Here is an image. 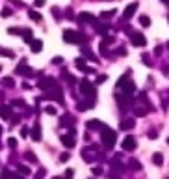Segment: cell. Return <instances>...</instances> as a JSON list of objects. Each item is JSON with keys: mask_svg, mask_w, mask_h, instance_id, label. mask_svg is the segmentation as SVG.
Returning a JSON list of instances; mask_svg holds the SVG:
<instances>
[{"mask_svg": "<svg viewBox=\"0 0 169 179\" xmlns=\"http://www.w3.org/2000/svg\"><path fill=\"white\" fill-rule=\"evenodd\" d=\"M88 129H104V123L102 121H99V119H89L88 121Z\"/></svg>", "mask_w": 169, "mask_h": 179, "instance_id": "cell-18", "label": "cell"}, {"mask_svg": "<svg viewBox=\"0 0 169 179\" xmlns=\"http://www.w3.org/2000/svg\"><path fill=\"white\" fill-rule=\"evenodd\" d=\"M2 132H4V129H2V125H0V136H2Z\"/></svg>", "mask_w": 169, "mask_h": 179, "instance_id": "cell-51", "label": "cell"}, {"mask_svg": "<svg viewBox=\"0 0 169 179\" xmlns=\"http://www.w3.org/2000/svg\"><path fill=\"white\" fill-rule=\"evenodd\" d=\"M130 168L132 170H141V164L138 161H130Z\"/></svg>", "mask_w": 169, "mask_h": 179, "instance_id": "cell-34", "label": "cell"}, {"mask_svg": "<svg viewBox=\"0 0 169 179\" xmlns=\"http://www.w3.org/2000/svg\"><path fill=\"white\" fill-rule=\"evenodd\" d=\"M8 145L9 148H17V138H8Z\"/></svg>", "mask_w": 169, "mask_h": 179, "instance_id": "cell-40", "label": "cell"}, {"mask_svg": "<svg viewBox=\"0 0 169 179\" xmlns=\"http://www.w3.org/2000/svg\"><path fill=\"white\" fill-rule=\"evenodd\" d=\"M17 170L23 174V175H28V174H30V168H28V166H24V164H19V166H17Z\"/></svg>", "mask_w": 169, "mask_h": 179, "instance_id": "cell-29", "label": "cell"}, {"mask_svg": "<svg viewBox=\"0 0 169 179\" xmlns=\"http://www.w3.org/2000/svg\"><path fill=\"white\" fill-rule=\"evenodd\" d=\"M41 49H43V41H39V39H34V41L30 43V50L34 52V54L41 52Z\"/></svg>", "mask_w": 169, "mask_h": 179, "instance_id": "cell-14", "label": "cell"}, {"mask_svg": "<svg viewBox=\"0 0 169 179\" xmlns=\"http://www.w3.org/2000/svg\"><path fill=\"white\" fill-rule=\"evenodd\" d=\"M134 110H136V116H140V118H141V116H145L147 112L151 110V105H147V106H136Z\"/></svg>", "mask_w": 169, "mask_h": 179, "instance_id": "cell-21", "label": "cell"}, {"mask_svg": "<svg viewBox=\"0 0 169 179\" xmlns=\"http://www.w3.org/2000/svg\"><path fill=\"white\" fill-rule=\"evenodd\" d=\"M156 136H158V134H156V131H149V138H152V140H154Z\"/></svg>", "mask_w": 169, "mask_h": 179, "instance_id": "cell-49", "label": "cell"}, {"mask_svg": "<svg viewBox=\"0 0 169 179\" xmlns=\"http://www.w3.org/2000/svg\"><path fill=\"white\" fill-rule=\"evenodd\" d=\"M100 140H102L104 145H106V149H112L113 145H115V140H117V134H115L110 127H104L102 129V134H100Z\"/></svg>", "mask_w": 169, "mask_h": 179, "instance_id": "cell-1", "label": "cell"}, {"mask_svg": "<svg viewBox=\"0 0 169 179\" xmlns=\"http://www.w3.org/2000/svg\"><path fill=\"white\" fill-rule=\"evenodd\" d=\"M63 39H65L67 43H84L86 41V36L78 34L76 30H65L63 32Z\"/></svg>", "mask_w": 169, "mask_h": 179, "instance_id": "cell-2", "label": "cell"}, {"mask_svg": "<svg viewBox=\"0 0 169 179\" xmlns=\"http://www.w3.org/2000/svg\"><path fill=\"white\" fill-rule=\"evenodd\" d=\"M65 179H72V170H67L65 172Z\"/></svg>", "mask_w": 169, "mask_h": 179, "instance_id": "cell-48", "label": "cell"}, {"mask_svg": "<svg viewBox=\"0 0 169 179\" xmlns=\"http://www.w3.org/2000/svg\"><path fill=\"white\" fill-rule=\"evenodd\" d=\"M45 112H47V114H50V116H56V108L54 106H45Z\"/></svg>", "mask_w": 169, "mask_h": 179, "instance_id": "cell-39", "label": "cell"}, {"mask_svg": "<svg viewBox=\"0 0 169 179\" xmlns=\"http://www.w3.org/2000/svg\"><path fill=\"white\" fill-rule=\"evenodd\" d=\"M167 179H169V177H167Z\"/></svg>", "mask_w": 169, "mask_h": 179, "instance_id": "cell-56", "label": "cell"}, {"mask_svg": "<svg viewBox=\"0 0 169 179\" xmlns=\"http://www.w3.org/2000/svg\"><path fill=\"white\" fill-rule=\"evenodd\" d=\"M20 134H23V136L26 138V136H28V129H26V127H23V129H20Z\"/></svg>", "mask_w": 169, "mask_h": 179, "instance_id": "cell-47", "label": "cell"}, {"mask_svg": "<svg viewBox=\"0 0 169 179\" xmlns=\"http://www.w3.org/2000/svg\"><path fill=\"white\" fill-rule=\"evenodd\" d=\"M2 84H4L6 88H13V86H15V80H13L11 76H4V78H2Z\"/></svg>", "mask_w": 169, "mask_h": 179, "instance_id": "cell-24", "label": "cell"}, {"mask_svg": "<svg viewBox=\"0 0 169 179\" xmlns=\"http://www.w3.org/2000/svg\"><path fill=\"white\" fill-rule=\"evenodd\" d=\"M24 159H26V161H30V162H37V157L32 153V151H26V153H24Z\"/></svg>", "mask_w": 169, "mask_h": 179, "instance_id": "cell-28", "label": "cell"}, {"mask_svg": "<svg viewBox=\"0 0 169 179\" xmlns=\"http://www.w3.org/2000/svg\"><path fill=\"white\" fill-rule=\"evenodd\" d=\"M97 32H99V34H102V36H104V34L108 32V26H104V24H99V26H97Z\"/></svg>", "mask_w": 169, "mask_h": 179, "instance_id": "cell-37", "label": "cell"}, {"mask_svg": "<svg viewBox=\"0 0 169 179\" xmlns=\"http://www.w3.org/2000/svg\"><path fill=\"white\" fill-rule=\"evenodd\" d=\"M9 116H11V105H4L2 108H0V118H2V119H8Z\"/></svg>", "mask_w": 169, "mask_h": 179, "instance_id": "cell-15", "label": "cell"}, {"mask_svg": "<svg viewBox=\"0 0 169 179\" xmlns=\"http://www.w3.org/2000/svg\"><path fill=\"white\" fill-rule=\"evenodd\" d=\"M167 144H169V138H167Z\"/></svg>", "mask_w": 169, "mask_h": 179, "instance_id": "cell-55", "label": "cell"}, {"mask_svg": "<svg viewBox=\"0 0 169 179\" xmlns=\"http://www.w3.org/2000/svg\"><path fill=\"white\" fill-rule=\"evenodd\" d=\"M91 106H93V105H89V103H78V106H76V108H78L80 112H86V110H89Z\"/></svg>", "mask_w": 169, "mask_h": 179, "instance_id": "cell-30", "label": "cell"}, {"mask_svg": "<svg viewBox=\"0 0 169 179\" xmlns=\"http://www.w3.org/2000/svg\"><path fill=\"white\" fill-rule=\"evenodd\" d=\"M108 43H113V37H104L102 39V45H106V47H108Z\"/></svg>", "mask_w": 169, "mask_h": 179, "instance_id": "cell-44", "label": "cell"}, {"mask_svg": "<svg viewBox=\"0 0 169 179\" xmlns=\"http://www.w3.org/2000/svg\"><path fill=\"white\" fill-rule=\"evenodd\" d=\"M39 88L47 93V92H52L54 88H58V84H56L54 78H41V80H39Z\"/></svg>", "mask_w": 169, "mask_h": 179, "instance_id": "cell-4", "label": "cell"}, {"mask_svg": "<svg viewBox=\"0 0 169 179\" xmlns=\"http://www.w3.org/2000/svg\"><path fill=\"white\" fill-rule=\"evenodd\" d=\"M124 82H128V73H126V75H123V76L119 78V80H117V88H121Z\"/></svg>", "mask_w": 169, "mask_h": 179, "instance_id": "cell-33", "label": "cell"}, {"mask_svg": "<svg viewBox=\"0 0 169 179\" xmlns=\"http://www.w3.org/2000/svg\"><path fill=\"white\" fill-rule=\"evenodd\" d=\"M115 13V9H110V11H102V13H100V19H110L112 15Z\"/></svg>", "mask_w": 169, "mask_h": 179, "instance_id": "cell-32", "label": "cell"}, {"mask_svg": "<svg viewBox=\"0 0 169 179\" xmlns=\"http://www.w3.org/2000/svg\"><path fill=\"white\" fill-rule=\"evenodd\" d=\"M45 175H47V170H45V168H41V170H37V172H35L34 179H43Z\"/></svg>", "mask_w": 169, "mask_h": 179, "instance_id": "cell-31", "label": "cell"}, {"mask_svg": "<svg viewBox=\"0 0 169 179\" xmlns=\"http://www.w3.org/2000/svg\"><path fill=\"white\" fill-rule=\"evenodd\" d=\"M28 15H30L32 21H35V22L41 21V13H39V11H32V9H30V13H28Z\"/></svg>", "mask_w": 169, "mask_h": 179, "instance_id": "cell-26", "label": "cell"}, {"mask_svg": "<svg viewBox=\"0 0 169 179\" xmlns=\"http://www.w3.org/2000/svg\"><path fill=\"white\" fill-rule=\"evenodd\" d=\"M138 2H132V4H128V6H126L124 8V11H123V17L124 19H132L134 17V13H136V11H138Z\"/></svg>", "mask_w": 169, "mask_h": 179, "instance_id": "cell-7", "label": "cell"}, {"mask_svg": "<svg viewBox=\"0 0 169 179\" xmlns=\"http://www.w3.org/2000/svg\"><path fill=\"white\" fill-rule=\"evenodd\" d=\"M34 4H35L37 8H41V6H45V0H34Z\"/></svg>", "mask_w": 169, "mask_h": 179, "instance_id": "cell-45", "label": "cell"}, {"mask_svg": "<svg viewBox=\"0 0 169 179\" xmlns=\"http://www.w3.org/2000/svg\"><path fill=\"white\" fill-rule=\"evenodd\" d=\"M8 32L11 34V36H19V34H23V30H19V28H13V26H11V28H8Z\"/></svg>", "mask_w": 169, "mask_h": 179, "instance_id": "cell-36", "label": "cell"}, {"mask_svg": "<svg viewBox=\"0 0 169 179\" xmlns=\"http://www.w3.org/2000/svg\"><path fill=\"white\" fill-rule=\"evenodd\" d=\"M100 172H102V170H100V168H93V174H95V175H99Z\"/></svg>", "mask_w": 169, "mask_h": 179, "instance_id": "cell-50", "label": "cell"}, {"mask_svg": "<svg viewBox=\"0 0 169 179\" xmlns=\"http://www.w3.org/2000/svg\"><path fill=\"white\" fill-rule=\"evenodd\" d=\"M0 71H2V65H0Z\"/></svg>", "mask_w": 169, "mask_h": 179, "instance_id": "cell-54", "label": "cell"}, {"mask_svg": "<svg viewBox=\"0 0 169 179\" xmlns=\"http://www.w3.org/2000/svg\"><path fill=\"white\" fill-rule=\"evenodd\" d=\"M52 179H61V177H60V175H56V177H52Z\"/></svg>", "mask_w": 169, "mask_h": 179, "instance_id": "cell-52", "label": "cell"}, {"mask_svg": "<svg viewBox=\"0 0 169 179\" xmlns=\"http://www.w3.org/2000/svg\"><path fill=\"white\" fill-rule=\"evenodd\" d=\"M8 17H11V9H9V8H4V9H2V19H8Z\"/></svg>", "mask_w": 169, "mask_h": 179, "instance_id": "cell-35", "label": "cell"}, {"mask_svg": "<svg viewBox=\"0 0 169 179\" xmlns=\"http://www.w3.org/2000/svg\"><path fill=\"white\" fill-rule=\"evenodd\" d=\"M78 19L84 21V22H97V19H95L91 13H88V11H82V13L78 15Z\"/></svg>", "mask_w": 169, "mask_h": 179, "instance_id": "cell-16", "label": "cell"}, {"mask_svg": "<svg viewBox=\"0 0 169 179\" xmlns=\"http://www.w3.org/2000/svg\"><path fill=\"white\" fill-rule=\"evenodd\" d=\"M82 54L86 56V58H89L91 62H99V60H97V56H95V52H93L91 49H88V47H82Z\"/></svg>", "mask_w": 169, "mask_h": 179, "instance_id": "cell-17", "label": "cell"}, {"mask_svg": "<svg viewBox=\"0 0 169 179\" xmlns=\"http://www.w3.org/2000/svg\"><path fill=\"white\" fill-rule=\"evenodd\" d=\"M132 43L136 45V47H145V45H147V39L141 36V34H132Z\"/></svg>", "mask_w": 169, "mask_h": 179, "instance_id": "cell-10", "label": "cell"}, {"mask_svg": "<svg viewBox=\"0 0 169 179\" xmlns=\"http://www.w3.org/2000/svg\"><path fill=\"white\" fill-rule=\"evenodd\" d=\"M152 162H154L156 166H162V164H164V155H162V153H154V155H152Z\"/></svg>", "mask_w": 169, "mask_h": 179, "instance_id": "cell-23", "label": "cell"}, {"mask_svg": "<svg viewBox=\"0 0 169 179\" xmlns=\"http://www.w3.org/2000/svg\"><path fill=\"white\" fill-rule=\"evenodd\" d=\"M136 125V119H121L119 121V129L121 131H130Z\"/></svg>", "mask_w": 169, "mask_h": 179, "instance_id": "cell-11", "label": "cell"}, {"mask_svg": "<svg viewBox=\"0 0 169 179\" xmlns=\"http://www.w3.org/2000/svg\"><path fill=\"white\" fill-rule=\"evenodd\" d=\"M121 90H123V93H124V95H132V93L136 92V84L128 80V82H124V84L121 86Z\"/></svg>", "mask_w": 169, "mask_h": 179, "instance_id": "cell-12", "label": "cell"}, {"mask_svg": "<svg viewBox=\"0 0 169 179\" xmlns=\"http://www.w3.org/2000/svg\"><path fill=\"white\" fill-rule=\"evenodd\" d=\"M80 92L84 95H95V86L88 80V78H84V80L80 82Z\"/></svg>", "mask_w": 169, "mask_h": 179, "instance_id": "cell-5", "label": "cell"}, {"mask_svg": "<svg viewBox=\"0 0 169 179\" xmlns=\"http://www.w3.org/2000/svg\"><path fill=\"white\" fill-rule=\"evenodd\" d=\"M23 37H24L26 43H32V41H34V32L28 30V28H23Z\"/></svg>", "mask_w": 169, "mask_h": 179, "instance_id": "cell-20", "label": "cell"}, {"mask_svg": "<svg viewBox=\"0 0 169 179\" xmlns=\"http://www.w3.org/2000/svg\"><path fill=\"white\" fill-rule=\"evenodd\" d=\"M11 105H15V106H26L23 99H15V101H13V103H11Z\"/></svg>", "mask_w": 169, "mask_h": 179, "instance_id": "cell-41", "label": "cell"}, {"mask_svg": "<svg viewBox=\"0 0 169 179\" xmlns=\"http://www.w3.org/2000/svg\"><path fill=\"white\" fill-rule=\"evenodd\" d=\"M63 76H65V80H69V82H75V78H72L67 71H63Z\"/></svg>", "mask_w": 169, "mask_h": 179, "instance_id": "cell-43", "label": "cell"}, {"mask_svg": "<svg viewBox=\"0 0 169 179\" xmlns=\"http://www.w3.org/2000/svg\"><path fill=\"white\" fill-rule=\"evenodd\" d=\"M0 179H13V174L9 172V170H6V168H4V170L0 172Z\"/></svg>", "mask_w": 169, "mask_h": 179, "instance_id": "cell-27", "label": "cell"}, {"mask_svg": "<svg viewBox=\"0 0 169 179\" xmlns=\"http://www.w3.org/2000/svg\"><path fill=\"white\" fill-rule=\"evenodd\" d=\"M75 65L78 67V69H80V71H86V73H89V71H93V69H91V67H88V65H86V60H84V58H76V60H75Z\"/></svg>", "mask_w": 169, "mask_h": 179, "instance_id": "cell-13", "label": "cell"}, {"mask_svg": "<svg viewBox=\"0 0 169 179\" xmlns=\"http://www.w3.org/2000/svg\"><path fill=\"white\" fill-rule=\"evenodd\" d=\"M140 24L145 26V28H147V26H151V19L147 17V15H141V17H140Z\"/></svg>", "mask_w": 169, "mask_h": 179, "instance_id": "cell-25", "label": "cell"}, {"mask_svg": "<svg viewBox=\"0 0 169 179\" xmlns=\"http://www.w3.org/2000/svg\"><path fill=\"white\" fill-rule=\"evenodd\" d=\"M60 159H61L63 162H65V161H69V153H61V157H60Z\"/></svg>", "mask_w": 169, "mask_h": 179, "instance_id": "cell-46", "label": "cell"}, {"mask_svg": "<svg viewBox=\"0 0 169 179\" xmlns=\"http://www.w3.org/2000/svg\"><path fill=\"white\" fill-rule=\"evenodd\" d=\"M61 144L65 145L67 149L75 148V144H76V142H75V134H71V132H69V134H61Z\"/></svg>", "mask_w": 169, "mask_h": 179, "instance_id": "cell-8", "label": "cell"}, {"mask_svg": "<svg viewBox=\"0 0 169 179\" xmlns=\"http://www.w3.org/2000/svg\"><path fill=\"white\" fill-rule=\"evenodd\" d=\"M72 123H75V119H72V116H69V114L61 118V127H71Z\"/></svg>", "mask_w": 169, "mask_h": 179, "instance_id": "cell-22", "label": "cell"}, {"mask_svg": "<svg viewBox=\"0 0 169 179\" xmlns=\"http://www.w3.org/2000/svg\"><path fill=\"white\" fill-rule=\"evenodd\" d=\"M0 54H4V56H9V58L13 56V52H11V50H8V49H0Z\"/></svg>", "mask_w": 169, "mask_h": 179, "instance_id": "cell-42", "label": "cell"}, {"mask_svg": "<svg viewBox=\"0 0 169 179\" xmlns=\"http://www.w3.org/2000/svg\"><path fill=\"white\" fill-rule=\"evenodd\" d=\"M108 80V75H99L97 76V84H102V82H106Z\"/></svg>", "mask_w": 169, "mask_h": 179, "instance_id": "cell-38", "label": "cell"}, {"mask_svg": "<svg viewBox=\"0 0 169 179\" xmlns=\"http://www.w3.org/2000/svg\"><path fill=\"white\" fill-rule=\"evenodd\" d=\"M164 2H165V4H167V6H169V0H164Z\"/></svg>", "mask_w": 169, "mask_h": 179, "instance_id": "cell-53", "label": "cell"}, {"mask_svg": "<svg viewBox=\"0 0 169 179\" xmlns=\"http://www.w3.org/2000/svg\"><path fill=\"white\" fill-rule=\"evenodd\" d=\"M43 99H54V101H58V103L63 105V93H61L60 88H54L52 92H47V93L43 95Z\"/></svg>", "mask_w": 169, "mask_h": 179, "instance_id": "cell-6", "label": "cell"}, {"mask_svg": "<svg viewBox=\"0 0 169 179\" xmlns=\"http://www.w3.org/2000/svg\"><path fill=\"white\" fill-rule=\"evenodd\" d=\"M32 140H35V142L41 140V127H39V123H35L34 129H32Z\"/></svg>", "mask_w": 169, "mask_h": 179, "instance_id": "cell-19", "label": "cell"}, {"mask_svg": "<svg viewBox=\"0 0 169 179\" xmlns=\"http://www.w3.org/2000/svg\"><path fill=\"white\" fill-rule=\"evenodd\" d=\"M123 149H126V151H134L136 149V138L134 136H124V140H123Z\"/></svg>", "mask_w": 169, "mask_h": 179, "instance_id": "cell-9", "label": "cell"}, {"mask_svg": "<svg viewBox=\"0 0 169 179\" xmlns=\"http://www.w3.org/2000/svg\"><path fill=\"white\" fill-rule=\"evenodd\" d=\"M15 73L17 75H23V76H35V71L30 69V67H26V60L20 62V65L15 67Z\"/></svg>", "mask_w": 169, "mask_h": 179, "instance_id": "cell-3", "label": "cell"}]
</instances>
